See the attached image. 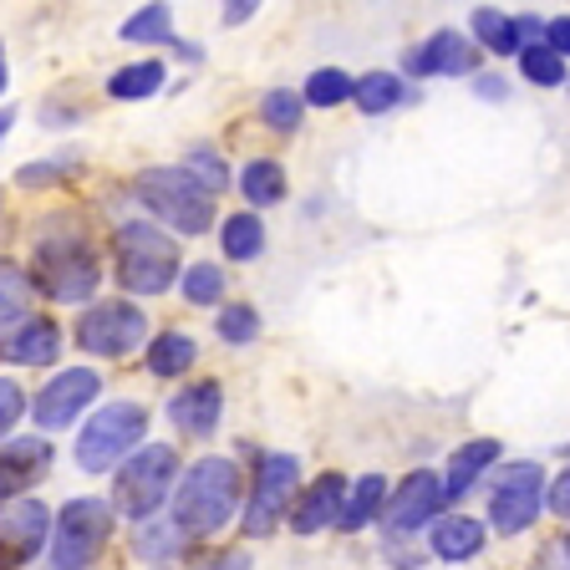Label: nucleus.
<instances>
[{
    "mask_svg": "<svg viewBox=\"0 0 570 570\" xmlns=\"http://www.w3.org/2000/svg\"><path fill=\"white\" fill-rule=\"evenodd\" d=\"M239 469L229 459H199L174 494V524L184 534H214L235 514Z\"/></svg>",
    "mask_w": 570,
    "mask_h": 570,
    "instance_id": "obj_1",
    "label": "nucleus"
},
{
    "mask_svg": "<svg viewBox=\"0 0 570 570\" xmlns=\"http://www.w3.org/2000/svg\"><path fill=\"white\" fill-rule=\"evenodd\" d=\"M178 281V245L148 219H132L118 235V285L128 296H164Z\"/></svg>",
    "mask_w": 570,
    "mask_h": 570,
    "instance_id": "obj_2",
    "label": "nucleus"
},
{
    "mask_svg": "<svg viewBox=\"0 0 570 570\" xmlns=\"http://www.w3.org/2000/svg\"><path fill=\"white\" fill-rule=\"evenodd\" d=\"M174 474H178V453L168 449V443H148V449H138L132 459H122V469H118L112 510H118L122 520H148V514L168 499Z\"/></svg>",
    "mask_w": 570,
    "mask_h": 570,
    "instance_id": "obj_3",
    "label": "nucleus"
},
{
    "mask_svg": "<svg viewBox=\"0 0 570 570\" xmlns=\"http://www.w3.org/2000/svg\"><path fill=\"white\" fill-rule=\"evenodd\" d=\"M138 199L164 219L174 225L178 235H204L214 225V204L204 189H194V178L184 168H148L138 178Z\"/></svg>",
    "mask_w": 570,
    "mask_h": 570,
    "instance_id": "obj_4",
    "label": "nucleus"
},
{
    "mask_svg": "<svg viewBox=\"0 0 570 570\" xmlns=\"http://www.w3.org/2000/svg\"><path fill=\"white\" fill-rule=\"evenodd\" d=\"M36 285L51 301H87L97 291V261L87 239L77 235H41L36 239Z\"/></svg>",
    "mask_w": 570,
    "mask_h": 570,
    "instance_id": "obj_5",
    "label": "nucleus"
},
{
    "mask_svg": "<svg viewBox=\"0 0 570 570\" xmlns=\"http://www.w3.org/2000/svg\"><path fill=\"white\" fill-rule=\"evenodd\" d=\"M107 534H112V510L102 499L82 494L71 499L67 510L57 514V540H51V570H87L102 556Z\"/></svg>",
    "mask_w": 570,
    "mask_h": 570,
    "instance_id": "obj_6",
    "label": "nucleus"
},
{
    "mask_svg": "<svg viewBox=\"0 0 570 570\" xmlns=\"http://www.w3.org/2000/svg\"><path fill=\"white\" fill-rule=\"evenodd\" d=\"M546 510V469L540 463H504L489 489V524L494 534H520L530 530Z\"/></svg>",
    "mask_w": 570,
    "mask_h": 570,
    "instance_id": "obj_7",
    "label": "nucleus"
},
{
    "mask_svg": "<svg viewBox=\"0 0 570 570\" xmlns=\"http://www.w3.org/2000/svg\"><path fill=\"white\" fill-rule=\"evenodd\" d=\"M142 428H148V413L138 403H107L102 413L87 417L82 439H77V463L87 474H102L112 469V459H122L142 439Z\"/></svg>",
    "mask_w": 570,
    "mask_h": 570,
    "instance_id": "obj_8",
    "label": "nucleus"
},
{
    "mask_svg": "<svg viewBox=\"0 0 570 570\" xmlns=\"http://www.w3.org/2000/svg\"><path fill=\"white\" fill-rule=\"evenodd\" d=\"M77 342L92 356H132L148 342V316L128 301H102V306H87L77 321Z\"/></svg>",
    "mask_w": 570,
    "mask_h": 570,
    "instance_id": "obj_9",
    "label": "nucleus"
},
{
    "mask_svg": "<svg viewBox=\"0 0 570 570\" xmlns=\"http://www.w3.org/2000/svg\"><path fill=\"white\" fill-rule=\"evenodd\" d=\"M296 479H301V459L296 453H265L255 469V494L245 504V534H271L285 520V504L296 499Z\"/></svg>",
    "mask_w": 570,
    "mask_h": 570,
    "instance_id": "obj_10",
    "label": "nucleus"
},
{
    "mask_svg": "<svg viewBox=\"0 0 570 570\" xmlns=\"http://www.w3.org/2000/svg\"><path fill=\"white\" fill-rule=\"evenodd\" d=\"M102 392V377L92 367L57 372L47 387L36 392V428H67L71 417H82V407Z\"/></svg>",
    "mask_w": 570,
    "mask_h": 570,
    "instance_id": "obj_11",
    "label": "nucleus"
},
{
    "mask_svg": "<svg viewBox=\"0 0 570 570\" xmlns=\"http://www.w3.org/2000/svg\"><path fill=\"white\" fill-rule=\"evenodd\" d=\"M439 510H443V484H439V474L417 469V474H407L403 484H397V494L382 504V524H387V534L397 540V534H413L417 524H428Z\"/></svg>",
    "mask_w": 570,
    "mask_h": 570,
    "instance_id": "obj_12",
    "label": "nucleus"
},
{
    "mask_svg": "<svg viewBox=\"0 0 570 570\" xmlns=\"http://www.w3.org/2000/svg\"><path fill=\"white\" fill-rule=\"evenodd\" d=\"M47 530H51V510L41 499H11L0 504V560H31L41 556L47 546Z\"/></svg>",
    "mask_w": 570,
    "mask_h": 570,
    "instance_id": "obj_13",
    "label": "nucleus"
},
{
    "mask_svg": "<svg viewBox=\"0 0 570 570\" xmlns=\"http://www.w3.org/2000/svg\"><path fill=\"white\" fill-rule=\"evenodd\" d=\"M474 61H479V51L459 31H433L423 47L407 51L403 67L413 77H463V71H474Z\"/></svg>",
    "mask_w": 570,
    "mask_h": 570,
    "instance_id": "obj_14",
    "label": "nucleus"
},
{
    "mask_svg": "<svg viewBox=\"0 0 570 570\" xmlns=\"http://www.w3.org/2000/svg\"><path fill=\"white\" fill-rule=\"evenodd\" d=\"M219 413H225V392L219 382H194L168 403V417H174L178 433H194V439H209L219 428Z\"/></svg>",
    "mask_w": 570,
    "mask_h": 570,
    "instance_id": "obj_15",
    "label": "nucleus"
},
{
    "mask_svg": "<svg viewBox=\"0 0 570 570\" xmlns=\"http://www.w3.org/2000/svg\"><path fill=\"white\" fill-rule=\"evenodd\" d=\"M57 352H61V332H57V321H47V316H31V321H21L16 332H0V356H6V362H21V367L57 362Z\"/></svg>",
    "mask_w": 570,
    "mask_h": 570,
    "instance_id": "obj_16",
    "label": "nucleus"
},
{
    "mask_svg": "<svg viewBox=\"0 0 570 570\" xmlns=\"http://www.w3.org/2000/svg\"><path fill=\"white\" fill-rule=\"evenodd\" d=\"M342 504H346V484L342 474H321L306 494L296 499V510H291V530L296 534H316L326 524L342 520Z\"/></svg>",
    "mask_w": 570,
    "mask_h": 570,
    "instance_id": "obj_17",
    "label": "nucleus"
},
{
    "mask_svg": "<svg viewBox=\"0 0 570 570\" xmlns=\"http://www.w3.org/2000/svg\"><path fill=\"white\" fill-rule=\"evenodd\" d=\"M51 463V449L47 439H16L0 449V499L11 504V499H21V489L31 484L36 474H47Z\"/></svg>",
    "mask_w": 570,
    "mask_h": 570,
    "instance_id": "obj_18",
    "label": "nucleus"
},
{
    "mask_svg": "<svg viewBox=\"0 0 570 570\" xmlns=\"http://www.w3.org/2000/svg\"><path fill=\"white\" fill-rule=\"evenodd\" d=\"M546 31V26L534 21V16H504V11H489V6H479L474 11V36L484 41L494 57H520L524 51V41H534V36Z\"/></svg>",
    "mask_w": 570,
    "mask_h": 570,
    "instance_id": "obj_19",
    "label": "nucleus"
},
{
    "mask_svg": "<svg viewBox=\"0 0 570 570\" xmlns=\"http://www.w3.org/2000/svg\"><path fill=\"white\" fill-rule=\"evenodd\" d=\"M494 459H499V443H494V439L463 443V449L449 459V474L439 479V484H443V504H453V499L469 494V489H474V479L484 474V469H489Z\"/></svg>",
    "mask_w": 570,
    "mask_h": 570,
    "instance_id": "obj_20",
    "label": "nucleus"
},
{
    "mask_svg": "<svg viewBox=\"0 0 570 570\" xmlns=\"http://www.w3.org/2000/svg\"><path fill=\"white\" fill-rule=\"evenodd\" d=\"M433 556L439 560H449V566H459V560H474L479 550H484V524L479 520H469V514H449V520H439L433 524Z\"/></svg>",
    "mask_w": 570,
    "mask_h": 570,
    "instance_id": "obj_21",
    "label": "nucleus"
},
{
    "mask_svg": "<svg viewBox=\"0 0 570 570\" xmlns=\"http://www.w3.org/2000/svg\"><path fill=\"white\" fill-rule=\"evenodd\" d=\"M382 504H387V479H382V474H362L352 484V494H346L336 530H346V534L362 530L367 520H377V514H382Z\"/></svg>",
    "mask_w": 570,
    "mask_h": 570,
    "instance_id": "obj_22",
    "label": "nucleus"
},
{
    "mask_svg": "<svg viewBox=\"0 0 570 570\" xmlns=\"http://www.w3.org/2000/svg\"><path fill=\"white\" fill-rule=\"evenodd\" d=\"M194 356H199L194 336L164 332V336H154V346H148V372H154V377H184V372L194 367Z\"/></svg>",
    "mask_w": 570,
    "mask_h": 570,
    "instance_id": "obj_23",
    "label": "nucleus"
},
{
    "mask_svg": "<svg viewBox=\"0 0 570 570\" xmlns=\"http://www.w3.org/2000/svg\"><path fill=\"white\" fill-rule=\"evenodd\" d=\"M239 194H245V204H255V209L281 204L285 199V168L275 164V158H255V164H245V174H239Z\"/></svg>",
    "mask_w": 570,
    "mask_h": 570,
    "instance_id": "obj_24",
    "label": "nucleus"
},
{
    "mask_svg": "<svg viewBox=\"0 0 570 570\" xmlns=\"http://www.w3.org/2000/svg\"><path fill=\"white\" fill-rule=\"evenodd\" d=\"M219 245H225L229 261H255L265 249V225H261V214H229L225 229H219Z\"/></svg>",
    "mask_w": 570,
    "mask_h": 570,
    "instance_id": "obj_25",
    "label": "nucleus"
},
{
    "mask_svg": "<svg viewBox=\"0 0 570 570\" xmlns=\"http://www.w3.org/2000/svg\"><path fill=\"white\" fill-rule=\"evenodd\" d=\"M403 77H392V71H367V77H356V87H352V102L362 107V112H392V107L403 102Z\"/></svg>",
    "mask_w": 570,
    "mask_h": 570,
    "instance_id": "obj_26",
    "label": "nucleus"
},
{
    "mask_svg": "<svg viewBox=\"0 0 570 570\" xmlns=\"http://www.w3.org/2000/svg\"><path fill=\"white\" fill-rule=\"evenodd\" d=\"M158 87H164V61H132V67L112 71L107 92L118 97V102H142V97H154Z\"/></svg>",
    "mask_w": 570,
    "mask_h": 570,
    "instance_id": "obj_27",
    "label": "nucleus"
},
{
    "mask_svg": "<svg viewBox=\"0 0 570 570\" xmlns=\"http://www.w3.org/2000/svg\"><path fill=\"white\" fill-rule=\"evenodd\" d=\"M352 77L346 71H336V67H321V71H311V82L301 87V102L306 107H336V102H346L352 97Z\"/></svg>",
    "mask_w": 570,
    "mask_h": 570,
    "instance_id": "obj_28",
    "label": "nucleus"
},
{
    "mask_svg": "<svg viewBox=\"0 0 570 570\" xmlns=\"http://www.w3.org/2000/svg\"><path fill=\"white\" fill-rule=\"evenodd\" d=\"M261 118L271 122L275 132H296L301 118H306V102H301V92H291V87H275V92H265Z\"/></svg>",
    "mask_w": 570,
    "mask_h": 570,
    "instance_id": "obj_29",
    "label": "nucleus"
},
{
    "mask_svg": "<svg viewBox=\"0 0 570 570\" xmlns=\"http://www.w3.org/2000/svg\"><path fill=\"white\" fill-rule=\"evenodd\" d=\"M138 550L142 560H168V556H178L184 550V530H178L174 520H154V524H142L138 530Z\"/></svg>",
    "mask_w": 570,
    "mask_h": 570,
    "instance_id": "obj_30",
    "label": "nucleus"
},
{
    "mask_svg": "<svg viewBox=\"0 0 570 570\" xmlns=\"http://www.w3.org/2000/svg\"><path fill=\"white\" fill-rule=\"evenodd\" d=\"M184 174H189L194 189H204V194H219L229 184V168H225V158L214 154V148H189V158H184Z\"/></svg>",
    "mask_w": 570,
    "mask_h": 570,
    "instance_id": "obj_31",
    "label": "nucleus"
},
{
    "mask_svg": "<svg viewBox=\"0 0 570 570\" xmlns=\"http://www.w3.org/2000/svg\"><path fill=\"white\" fill-rule=\"evenodd\" d=\"M520 71H524V82H534V87H566V61L550 47H524Z\"/></svg>",
    "mask_w": 570,
    "mask_h": 570,
    "instance_id": "obj_32",
    "label": "nucleus"
},
{
    "mask_svg": "<svg viewBox=\"0 0 570 570\" xmlns=\"http://www.w3.org/2000/svg\"><path fill=\"white\" fill-rule=\"evenodd\" d=\"M225 296V271L219 265H189L184 271V301H194V306H214V301Z\"/></svg>",
    "mask_w": 570,
    "mask_h": 570,
    "instance_id": "obj_33",
    "label": "nucleus"
},
{
    "mask_svg": "<svg viewBox=\"0 0 570 570\" xmlns=\"http://www.w3.org/2000/svg\"><path fill=\"white\" fill-rule=\"evenodd\" d=\"M168 36H174L168 6H142L132 21H122V41H168Z\"/></svg>",
    "mask_w": 570,
    "mask_h": 570,
    "instance_id": "obj_34",
    "label": "nucleus"
},
{
    "mask_svg": "<svg viewBox=\"0 0 570 570\" xmlns=\"http://www.w3.org/2000/svg\"><path fill=\"white\" fill-rule=\"evenodd\" d=\"M26 301H31V281H26V271L11 265V261H0V321L21 316Z\"/></svg>",
    "mask_w": 570,
    "mask_h": 570,
    "instance_id": "obj_35",
    "label": "nucleus"
},
{
    "mask_svg": "<svg viewBox=\"0 0 570 570\" xmlns=\"http://www.w3.org/2000/svg\"><path fill=\"white\" fill-rule=\"evenodd\" d=\"M214 332L225 336V342H235V346L239 342H255V336H261V311H255V306H225Z\"/></svg>",
    "mask_w": 570,
    "mask_h": 570,
    "instance_id": "obj_36",
    "label": "nucleus"
},
{
    "mask_svg": "<svg viewBox=\"0 0 570 570\" xmlns=\"http://www.w3.org/2000/svg\"><path fill=\"white\" fill-rule=\"evenodd\" d=\"M21 407H26L21 387H16L11 377H0V439H6V433H11V428L21 423Z\"/></svg>",
    "mask_w": 570,
    "mask_h": 570,
    "instance_id": "obj_37",
    "label": "nucleus"
},
{
    "mask_svg": "<svg viewBox=\"0 0 570 570\" xmlns=\"http://www.w3.org/2000/svg\"><path fill=\"white\" fill-rule=\"evenodd\" d=\"M546 47L556 51L560 61L570 57V16H556V21H546Z\"/></svg>",
    "mask_w": 570,
    "mask_h": 570,
    "instance_id": "obj_38",
    "label": "nucleus"
},
{
    "mask_svg": "<svg viewBox=\"0 0 570 570\" xmlns=\"http://www.w3.org/2000/svg\"><path fill=\"white\" fill-rule=\"evenodd\" d=\"M546 510H556L560 520H570V469L546 489Z\"/></svg>",
    "mask_w": 570,
    "mask_h": 570,
    "instance_id": "obj_39",
    "label": "nucleus"
},
{
    "mask_svg": "<svg viewBox=\"0 0 570 570\" xmlns=\"http://www.w3.org/2000/svg\"><path fill=\"white\" fill-rule=\"evenodd\" d=\"M204 570H249V556L245 550H229V556H214Z\"/></svg>",
    "mask_w": 570,
    "mask_h": 570,
    "instance_id": "obj_40",
    "label": "nucleus"
},
{
    "mask_svg": "<svg viewBox=\"0 0 570 570\" xmlns=\"http://www.w3.org/2000/svg\"><path fill=\"white\" fill-rule=\"evenodd\" d=\"M474 92H479V97H489V102H499V97H504V77H479Z\"/></svg>",
    "mask_w": 570,
    "mask_h": 570,
    "instance_id": "obj_41",
    "label": "nucleus"
},
{
    "mask_svg": "<svg viewBox=\"0 0 570 570\" xmlns=\"http://www.w3.org/2000/svg\"><path fill=\"white\" fill-rule=\"evenodd\" d=\"M255 11H261V6H239V0H235V6H225V26L249 21V16H255Z\"/></svg>",
    "mask_w": 570,
    "mask_h": 570,
    "instance_id": "obj_42",
    "label": "nucleus"
},
{
    "mask_svg": "<svg viewBox=\"0 0 570 570\" xmlns=\"http://www.w3.org/2000/svg\"><path fill=\"white\" fill-rule=\"evenodd\" d=\"M47 178H57V174H51V164H41V168H21V184H47Z\"/></svg>",
    "mask_w": 570,
    "mask_h": 570,
    "instance_id": "obj_43",
    "label": "nucleus"
},
{
    "mask_svg": "<svg viewBox=\"0 0 570 570\" xmlns=\"http://www.w3.org/2000/svg\"><path fill=\"white\" fill-rule=\"evenodd\" d=\"M11 122H16V112H11V107H0V138L11 132Z\"/></svg>",
    "mask_w": 570,
    "mask_h": 570,
    "instance_id": "obj_44",
    "label": "nucleus"
},
{
    "mask_svg": "<svg viewBox=\"0 0 570 570\" xmlns=\"http://www.w3.org/2000/svg\"><path fill=\"white\" fill-rule=\"evenodd\" d=\"M6 77H11V71H6V47H0V92H6Z\"/></svg>",
    "mask_w": 570,
    "mask_h": 570,
    "instance_id": "obj_45",
    "label": "nucleus"
},
{
    "mask_svg": "<svg viewBox=\"0 0 570 570\" xmlns=\"http://www.w3.org/2000/svg\"><path fill=\"white\" fill-rule=\"evenodd\" d=\"M566 560H570V534H566Z\"/></svg>",
    "mask_w": 570,
    "mask_h": 570,
    "instance_id": "obj_46",
    "label": "nucleus"
}]
</instances>
